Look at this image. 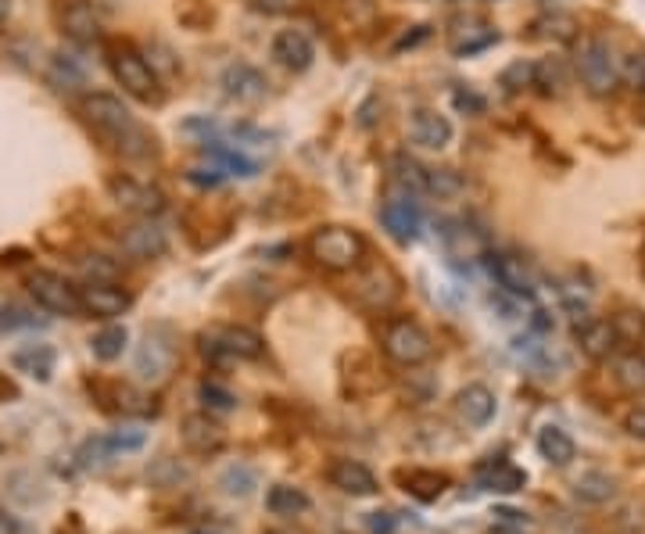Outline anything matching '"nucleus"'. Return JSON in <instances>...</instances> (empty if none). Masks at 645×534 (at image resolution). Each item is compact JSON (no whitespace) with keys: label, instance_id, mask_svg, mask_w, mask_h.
I'll return each mask as SVG.
<instances>
[{"label":"nucleus","instance_id":"obj_1","mask_svg":"<svg viewBox=\"0 0 645 534\" xmlns=\"http://www.w3.org/2000/svg\"><path fill=\"white\" fill-rule=\"evenodd\" d=\"M76 112L83 115L86 126H90L97 137L108 140L122 158H133V162L155 158V151H158L155 133L147 130V126H140L137 115L129 112L115 94H101V90L83 94L76 104Z\"/></svg>","mask_w":645,"mask_h":534},{"label":"nucleus","instance_id":"obj_2","mask_svg":"<svg viewBox=\"0 0 645 534\" xmlns=\"http://www.w3.org/2000/svg\"><path fill=\"white\" fill-rule=\"evenodd\" d=\"M305 251H309V259L316 262L319 269L344 276V273H355L362 262L370 259V241H366L355 226L327 223L309 233Z\"/></svg>","mask_w":645,"mask_h":534},{"label":"nucleus","instance_id":"obj_3","mask_svg":"<svg viewBox=\"0 0 645 534\" xmlns=\"http://www.w3.org/2000/svg\"><path fill=\"white\" fill-rule=\"evenodd\" d=\"M104 61H108V72L115 76V83L122 87V94H129L140 104H162L165 101V87L162 76L151 69L144 51H137L126 40H112L104 47Z\"/></svg>","mask_w":645,"mask_h":534},{"label":"nucleus","instance_id":"obj_4","mask_svg":"<svg viewBox=\"0 0 645 534\" xmlns=\"http://www.w3.org/2000/svg\"><path fill=\"white\" fill-rule=\"evenodd\" d=\"M574 72L581 79V87L599 101L620 90V58L613 54L610 40H602V36H577Z\"/></svg>","mask_w":645,"mask_h":534},{"label":"nucleus","instance_id":"obj_5","mask_svg":"<svg viewBox=\"0 0 645 534\" xmlns=\"http://www.w3.org/2000/svg\"><path fill=\"white\" fill-rule=\"evenodd\" d=\"M380 352L387 362H395L402 370H416V366L434 359V337L413 316H391L380 327Z\"/></svg>","mask_w":645,"mask_h":534},{"label":"nucleus","instance_id":"obj_6","mask_svg":"<svg viewBox=\"0 0 645 534\" xmlns=\"http://www.w3.org/2000/svg\"><path fill=\"white\" fill-rule=\"evenodd\" d=\"M402 291H405L402 276H398V269L384 259L362 262V266L352 273V287H348L352 302L359 305L362 312H387L398 298H402Z\"/></svg>","mask_w":645,"mask_h":534},{"label":"nucleus","instance_id":"obj_7","mask_svg":"<svg viewBox=\"0 0 645 534\" xmlns=\"http://www.w3.org/2000/svg\"><path fill=\"white\" fill-rule=\"evenodd\" d=\"M176 359H180V345H176V334L172 327L158 323L144 334V341L137 345L133 355V373L147 384H162L172 370H176Z\"/></svg>","mask_w":645,"mask_h":534},{"label":"nucleus","instance_id":"obj_8","mask_svg":"<svg viewBox=\"0 0 645 534\" xmlns=\"http://www.w3.org/2000/svg\"><path fill=\"white\" fill-rule=\"evenodd\" d=\"M33 302L51 316H83V305H79V287H72L61 273L51 269H36L26 280Z\"/></svg>","mask_w":645,"mask_h":534},{"label":"nucleus","instance_id":"obj_9","mask_svg":"<svg viewBox=\"0 0 645 534\" xmlns=\"http://www.w3.org/2000/svg\"><path fill=\"white\" fill-rule=\"evenodd\" d=\"M108 194H112L115 205L126 208L129 216L137 219H158L169 205L162 190L144 180H133V176H108Z\"/></svg>","mask_w":645,"mask_h":534},{"label":"nucleus","instance_id":"obj_10","mask_svg":"<svg viewBox=\"0 0 645 534\" xmlns=\"http://www.w3.org/2000/svg\"><path fill=\"white\" fill-rule=\"evenodd\" d=\"M484 266H488L491 280H495L509 298H516V302H531L534 294H538V280H534L531 266H527L520 255H513V251H488V255H484Z\"/></svg>","mask_w":645,"mask_h":534},{"label":"nucleus","instance_id":"obj_11","mask_svg":"<svg viewBox=\"0 0 645 534\" xmlns=\"http://www.w3.org/2000/svg\"><path fill=\"white\" fill-rule=\"evenodd\" d=\"M499 40H502V33L481 15L456 18L445 33V44H448V54H452V58H477V54L491 51Z\"/></svg>","mask_w":645,"mask_h":534},{"label":"nucleus","instance_id":"obj_12","mask_svg":"<svg viewBox=\"0 0 645 534\" xmlns=\"http://www.w3.org/2000/svg\"><path fill=\"white\" fill-rule=\"evenodd\" d=\"M380 226L387 230V237L398 244H413L423 230V212L413 201V194L402 187V194H387L380 201Z\"/></svg>","mask_w":645,"mask_h":534},{"label":"nucleus","instance_id":"obj_13","mask_svg":"<svg viewBox=\"0 0 645 534\" xmlns=\"http://www.w3.org/2000/svg\"><path fill=\"white\" fill-rule=\"evenodd\" d=\"M119 251L133 262L162 259L165 251H169V230L158 219H133L119 233Z\"/></svg>","mask_w":645,"mask_h":534},{"label":"nucleus","instance_id":"obj_14","mask_svg":"<svg viewBox=\"0 0 645 534\" xmlns=\"http://www.w3.org/2000/svg\"><path fill=\"white\" fill-rule=\"evenodd\" d=\"M79 305H83L86 316L115 319V316H122V312L133 309V294H129L122 284H115V280H86V284L79 287Z\"/></svg>","mask_w":645,"mask_h":534},{"label":"nucleus","instance_id":"obj_15","mask_svg":"<svg viewBox=\"0 0 645 534\" xmlns=\"http://www.w3.org/2000/svg\"><path fill=\"white\" fill-rule=\"evenodd\" d=\"M269 58L280 65L284 72H309L316 65V44H312V36L305 29H280L273 36V44H269Z\"/></svg>","mask_w":645,"mask_h":534},{"label":"nucleus","instance_id":"obj_16","mask_svg":"<svg viewBox=\"0 0 645 534\" xmlns=\"http://www.w3.org/2000/svg\"><path fill=\"white\" fill-rule=\"evenodd\" d=\"M90 395L101 405L104 413L115 416H151L155 405H147V395H140L137 388H129L122 380H90Z\"/></svg>","mask_w":645,"mask_h":534},{"label":"nucleus","instance_id":"obj_17","mask_svg":"<svg viewBox=\"0 0 645 534\" xmlns=\"http://www.w3.org/2000/svg\"><path fill=\"white\" fill-rule=\"evenodd\" d=\"M409 140L420 151H445L456 140V126L438 108H416L409 112Z\"/></svg>","mask_w":645,"mask_h":534},{"label":"nucleus","instance_id":"obj_18","mask_svg":"<svg viewBox=\"0 0 645 534\" xmlns=\"http://www.w3.org/2000/svg\"><path fill=\"white\" fill-rule=\"evenodd\" d=\"M327 481L330 488H337L341 495H352V499H373L380 491L377 474L359 459H334L327 466Z\"/></svg>","mask_w":645,"mask_h":534},{"label":"nucleus","instance_id":"obj_19","mask_svg":"<svg viewBox=\"0 0 645 534\" xmlns=\"http://www.w3.org/2000/svg\"><path fill=\"white\" fill-rule=\"evenodd\" d=\"M180 438H183V445L194 452V456H215V452H223V448H226L223 423L215 420L212 413H190V416H183Z\"/></svg>","mask_w":645,"mask_h":534},{"label":"nucleus","instance_id":"obj_20","mask_svg":"<svg viewBox=\"0 0 645 534\" xmlns=\"http://www.w3.org/2000/svg\"><path fill=\"white\" fill-rule=\"evenodd\" d=\"M441 244H445V255L452 262H477L491 251L484 230H477V226L466 223V219H452V223H445V230H441Z\"/></svg>","mask_w":645,"mask_h":534},{"label":"nucleus","instance_id":"obj_21","mask_svg":"<svg viewBox=\"0 0 645 534\" xmlns=\"http://www.w3.org/2000/svg\"><path fill=\"white\" fill-rule=\"evenodd\" d=\"M219 87H223V94L233 97V101L255 104L269 94V79L262 76V69H255L248 61H233V65L223 69V76H219Z\"/></svg>","mask_w":645,"mask_h":534},{"label":"nucleus","instance_id":"obj_22","mask_svg":"<svg viewBox=\"0 0 645 534\" xmlns=\"http://www.w3.org/2000/svg\"><path fill=\"white\" fill-rule=\"evenodd\" d=\"M208 334L223 345V352L233 362H255L266 355V337L258 334L255 327H244V323H230V327H215Z\"/></svg>","mask_w":645,"mask_h":534},{"label":"nucleus","instance_id":"obj_23","mask_svg":"<svg viewBox=\"0 0 645 534\" xmlns=\"http://www.w3.org/2000/svg\"><path fill=\"white\" fill-rule=\"evenodd\" d=\"M61 33L79 47L97 44L101 40V18L86 0H65L61 4Z\"/></svg>","mask_w":645,"mask_h":534},{"label":"nucleus","instance_id":"obj_24","mask_svg":"<svg viewBox=\"0 0 645 534\" xmlns=\"http://www.w3.org/2000/svg\"><path fill=\"white\" fill-rule=\"evenodd\" d=\"M452 405H456V416L466 423V427H488V423L495 420L499 398H495L491 388H484V384H466Z\"/></svg>","mask_w":645,"mask_h":534},{"label":"nucleus","instance_id":"obj_25","mask_svg":"<svg viewBox=\"0 0 645 534\" xmlns=\"http://www.w3.org/2000/svg\"><path fill=\"white\" fill-rule=\"evenodd\" d=\"M477 484L484 491H495V495H516V491H524L527 484V474L520 466H513L506 456H495L488 463L477 466Z\"/></svg>","mask_w":645,"mask_h":534},{"label":"nucleus","instance_id":"obj_26","mask_svg":"<svg viewBox=\"0 0 645 534\" xmlns=\"http://www.w3.org/2000/svg\"><path fill=\"white\" fill-rule=\"evenodd\" d=\"M577 345H581V352L588 355V359L602 362L610 359V355H617V345L620 337L617 330H613L610 319H585V323H577Z\"/></svg>","mask_w":645,"mask_h":534},{"label":"nucleus","instance_id":"obj_27","mask_svg":"<svg viewBox=\"0 0 645 534\" xmlns=\"http://www.w3.org/2000/svg\"><path fill=\"white\" fill-rule=\"evenodd\" d=\"M395 481L402 484L405 495H413L416 502H438L448 491V474L441 470H427V466H409V470H398Z\"/></svg>","mask_w":645,"mask_h":534},{"label":"nucleus","instance_id":"obj_28","mask_svg":"<svg viewBox=\"0 0 645 534\" xmlns=\"http://www.w3.org/2000/svg\"><path fill=\"white\" fill-rule=\"evenodd\" d=\"M11 366H15V373H26L29 380L47 384V380L54 377V366H58V352H54L51 345H43V341L22 345V348H15V355H11Z\"/></svg>","mask_w":645,"mask_h":534},{"label":"nucleus","instance_id":"obj_29","mask_svg":"<svg viewBox=\"0 0 645 534\" xmlns=\"http://www.w3.org/2000/svg\"><path fill=\"white\" fill-rule=\"evenodd\" d=\"M534 445H538V456L549 466H570L577 456L574 438L563 427H556V423H545L542 431H538V438H534Z\"/></svg>","mask_w":645,"mask_h":534},{"label":"nucleus","instance_id":"obj_30","mask_svg":"<svg viewBox=\"0 0 645 534\" xmlns=\"http://www.w3.org/2000/svg\"><path fill=\"white\" fill-rule=\"evenodd\" d=\"M570 87V72H567V61L563 58H542L534 61V94L542 97H563Z\"/></svg>","mask_w":645,"mask_h":534},{"label":"nucleus","instance_id":"obj_31","mask_svg":"<svg viewBox=\"0 0 645 534\" xmlns=\"http://www.w3.org/2000/svg\"><path fill=\"white\" fill-rule=\"evenodd\" d=\"M309 506H312L309 495L301 488H294V484H273V488L266 491V509L280 520L301 517V513H309Z\"/></svg>","mask_w":645,"mask_h":534},{"label":"nucleus","instance_id":"obj_32","mask_svg":"<svg viewBox=\"0 0 645 534\" xmlns=\"http://www.w3.org/2000/svg\"><path fill=\"white\" fill-rule=\"evenodd\" d=\"M466 190V180L459 169H448V165H427L423 173V194L438 201H452Z\"/></svg>","mask_w":645,"mask_h":534},{"label":"nucleus","instance_id":"obj_33","mask_svg":"<svg viewBox=\"0 0 645 534\" xmlns=\"http://www.w3.org/2000/svg\"><path fill=\"white\" fill-rule=\"evenodd\" d=\"M613 380L628 395H645V355L642 352L613 355Z\"/></svg>","mask_w":645,"mask_h":534},{"label":"nucleus","instance_id":"obj_34","mask_svg":"<svg viewBox=\"0 0 645 534\" xmlns=\"http://www.w3.org/2000/svg\"><path fill=\"white\" fill-rule=\"evenodd\" d=\"M574 495L585 506H606L617 495V481L610 474H602V470H588L574 481Z\"/></svg>","mask_w":645,"mask_h":534},{"label":"nucleus","instance_id":"obj_35","mask_svg":"<svg viewBox=\"0 0 645 534\" xmlns=\"http://www.w3.org/2000/svg\"><path fill=\"white\" fill-rule=\"evenodd\" d=\"M205 158L212 165H219L226 176H241V180H251V176H258V162H251V158H244L241 151H233V147L226 144H208L205 140Z\"/></svg>","mask_w":645,"mask_h":534},{"label":"nucleus","instance_id":"obj_36","mask_svg":"<svg viewBox=\"0 0 645 534\" xmlns=\"http://www.w3.org/2000/svg\"><path fill=\"white\" fill-rule=\"evenodd\" d=\"M126 345H129V330L122 327V323H108V327H101L94 337H90V352H94L101 362L122 359Z\"/></svg>","mask_w":645,"mask_h":534},{"label":"nucleus","instance_id":"obj_37","mask_svg":"<svg viewBox=\"0 0 645 534\" xmlns=\"http://www.w3.org/2000/svg\"><path fill=\"white\" fill-rule=\"evenodd\" d=\"M613 330H617L620 345H645V309L624 305L610 316Z\"/></svg>","mask_w":645,"mask_h":534},{"label":"nucleus","instance_id":"obj_38","mask_svg":"<svg viewBox=\"0 0 645 534\" xmlns=\"http://www.w3.org/2000/svg\"><path fill=\"white\" fill-rule=\"evenodd\" d=\"M499 87H502V94H509V97L534 90V61H527V58L509 61L506 69L499 72Z\"/></svg>","mask_w":645,"mask_h":534},{"label":"nucleus","instance_id":"obj_39","mask_svg":"<svg viewBox=\"0 0 645 534\" xmlns=\"http://www.w3.org/2000/svg\"><path fill=\"white\" fill-rule=\"evenodd\" d=\"M47 79H51L54 90H79L86 83L83 69H79L72 58H65V54H54L51 69H47Z\"/></svg>","mask_w":645,"mask_h":534},{"label":"nucleus","instance_id":"obj_40","mask_svg":"<svg viewBox=\"0 0 645 534\" xmlns=\"http://www.w3.org/2000/svg\"><path fill=\"white\" fill-rule=\"evenodd\" d=\"M147 481L155 484V488H176L180 481H187V470H183L176 459L162 456V459H155V463L147 466Z\"/></svg>","mask_w":645,"mask_h":534},{"label":"nucleus","instance_id":"obj_41","mask_svg":"<svg viewBox=\"0 0 645 534\" xmlns=\"http://www.w3.org/2000/svg\"><path fill=\"white\" fill-rule=\"evenodd\" d=\"M201 402L208 405V413H233L237 409V395H233L230 388H223L219 380H205L198 388Z\"/></svg>","mask_w":645,"mask_h":534},{"label":"nucleus","instance_id":"obj_42","mask_svg":"<svg viewBox=\"0 0 645 534\" xmlns=\"http://www.w3.org/2000/svg\"><path fill=\"white\" fill-rule=\"evenodd\" d=\"M620 87L645 94V51H628L620 58Z\"/></svg>","mask_w":645,"mask_h":534},{"label":"nucleus","instance_id":"obj_43","mask_svg":"<svg viewBox=\"0 0 645 534\" xmlns=\"http://www.w3.org/2000/svg\"><path fill=\"white\" fill-rule=\"evenodd\" d=\"M115 456H119V448H115L112 434H108V438H90V441H83V445H79V463H83V466H101V463H108V459H115Z\"/></svg>","mask_w":645,"mask_h":534},{"label":"nucleus","instance_id":"obj_44","mask_svg":"<svg viewBox=\"0 0 645 534\" xmlns=\"http://www.w3.org/2000/svg\"><path fill=\"white\" fill-rule=\"evenodd\" d=\"M452 108H456L459 115H470V119H477V115L488 112V97L477 94L473 87H452Z\"/></svg>","mask_w":645,"mask_h":534},{"label":"nucleus","instance_id":"obj_45","mask_svg":"<svg viewBox=\"0 0 645 534\" xmlns=\"http://www.w3.org/2000/svg\"><path fill=\"white\" fill-rule=\"evenodd\" d=\"M538 36H556V40H577V22L570 15H545L534 22Z\"/></svg>","mask_w":645,"mask_h":534},{"label":"nucleus","instance_id":"obj_46","mask_svg":"<svg viewBox=\"0 0 645 534\" xmlns=\"http://www.w3.org/2000/svg\"><path fill=\"white\" fill-rule=\"evenodd\" d=\"M76 266L83 269L86 280H115L119 276V266L108 255H83V259H76Z\"/></svg>","mask_w":645,"mask_h":534},{"label":"nucleus","instance_id":"obj_47","mask_svg":"<svg viewBox=\"0 0 645 534\" xmlns=\"http://www.w3.org/2000/svg\"><path fill=\"white\" fill-rule=\"evenodd\" d=\"M219 484H223L226 495H251V488H255V474H251L248 466H230L223 477H219Z\"/></svg>","mask_w":645,"mask_h":534},{"label":"nucleus","instance_id":"obj_48","mask_svg":"<svg viewBox=\"0 0 645 534\" xmlns=\"http://www.w3.org/2000/svg\"><path fill=\"white\" fill-rule=\"evenodd\" d=\"M402 391H405V398L413 405H420V402H430V395H434V380H427L420 373V366H416L413 373H405V380H402Z\"/></svg>","mask_w":645,"mask_h":534},{"label":"nucleus","instance_id":"obj_49","mask_svg":"<svg viewBox=\"0 0 645 534\" xmlns=\"http://www.w3.org/2000/svg\"><path fill=\"white\" fill-rule=\"evenodd\" d=\"M183 176H187L190 187H198V190H215L219 183L226 180L223 169H219V165H212V162H208V165H194V169H187Z\"/></svg>","mask_w":645,"mask_h":534},{"label":"nucleus","instance_id":"obj_50","mask_svg":"<svg viewBox=\"0 0 645 534\" xmlns=\"http://www.w3.org/2000/svg\"><path fill=\"white\" fill-rule=\"evenodd\" d=\"M36 316L26 309H18V305H4L0 309V330H18V327H33Z\"/></svg>","mask_w":645,"mask_h":534},{"label":"nucleus","instance_id":"obj_51","mask_svg":"<svg viewBox=\"0 0 645 534\" xmlns=\"http://www.w3.org/2000/svg\"><path fill=\"white\" fill-rule=\"evenodd\" d=\"M427 40H430V26H413V33H402V40H398V44L391 47V54L413 51V47L427 44Z\"/></svg>","mask_w":645,"mask_h":534},{"label":"nucleus","instance_id":"obj_52","mask_svg":"<svg viewBox=\"0 0 645 534\" xmlns=\"http://www.w3.org/2000/svg\"><path fill=\"white\" fill-rule=\"evenodd\" d=\"M112 441H115V448H119V452H137V448H144L147 434L144 431H133V427H129V431H115Z\"/></svg>","mask_w":645,"mask_h":534},{"label":"nucleus","instance_id":"obj_53","mask_svg":"<svg viewBox=\"0 0 645 534\" xmlns=\"http://www.w3.org/2000/svg\"><path fill=\"white\" fill-rule=\"evenodd\" d=\"M624 431H628L631 438L645 441V405H635V409L624 413Z\"/></svg>","mask_w":645,"mask_h":534},{"label":"nucleus","instance_id":"obj_54","mask_svg":"<svg viewBox=\"0 0 645 534\" xmlns=\"http://www.w3.org/2000/svg\"><path fill=\"white\" fill-rule=\"evenodd\" d=\"M391 531H395V517H391V513H373L370 534H391Z\"/></svg>","mask_w":645,"mask_h":534},{"label":"nucleus","instance_id":"obj_55","mask_svg":"<svg viewBox=\"0 0 645 534\" xmlns=\"http://www.w3.org/2000/svg\"><path fill=\"white\" fill-rule=\"evenodd\" d=\"M251 8L266 11V15H280V11L291 8V0H251Z\"/></svg>","mask_w":645,"mask_h":534},{"label":"nucleus","instance_id":"obj_56","mask_svg":"<svg viewBox=\"0 0 645 534\" xmlns=\"http://www.w3.org/2000/svg\"><path fill=\"white\" fill-rule=\"evenodd\" d=\"M15 398H18V384L8 377V373H0V405L15 402Z\"/></svg>","mask_w":645,"mask_h":534},{"label":"nucleus","instance_id":"obj_57","mask_svg":"<svg viewBox=\"0 0 645 534\" xmlns=\"http://www.w3.org/2000/svg\"><path fill=\"white\" fill-rule=\"evenodd\" d=\"M11 11V0H0V26H4V18H8Z\"/></svg>","mask_w":645,"mask_h":534},{"label":"nucleus","instance_id":"obj_58","mask_svg":"<svg viewBox=\"0 0 645 534\" xmlns=\"http://www.w3.org/2000/svg\"><path fill=\"white\" fill-rule=\"evenodd\" d=\"M491 534H520V531H516V527H495Z\"/></svg>","mask_w":645,"mask_h":534},{"label":"nucleus","instance_id":"obj_59","mask_svg":"<svg viewBox=\"0 0 645 534\" xmlns=\"http://www.w3.org/2000/svg\"><path fill=\"white\" fill-rule=\"evenodd\" d=\"M194 534H215V531H208V527H201V531H194Z\"/></svg>","mask_w":645,"mask_h":534},{"label":"nucleus","instance_id":"obj_60","mask_svg":"<svg viewBox=\"0 0 645 534\" xmlns=\"http://www.w3.org/2000/svg\"><path fill=\"white\" fill-rule=\"evenodd\" d=\"M266 534H294V531H266Z\"/></svg>","mask_w":645,"mask_h":534}]
</instances>
